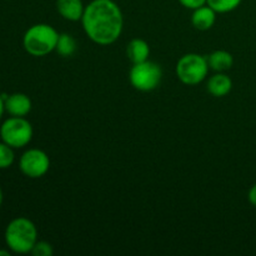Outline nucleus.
I'll use <instances>...</instances> for the list:
<instances>
[{
    "label": "nucleus",
    "instance_id": "obj_21",
    "mask_svg": "<svg viewBox=\"0 0 256 256\" xmlns=\"http://www.w3.org/2000/svg\"><path fill=\"white\" fill-rule=\"evenodd\" d=\"M0 256H10V252L6 250H0Z\"/></svg>",
    "mask_w": 256,
    "mask_h": 256
},
{
    "label": "nucleus",
    "instance_id": "obj_5",
    "mask_svg": "<svg viewBox=\"0 0 256 256\" xmlns=\"http://www.w3.org/2000/svg\"><path fill=\"white\" fill-rule=\"evenodd\" d=\"M32 126L25 118L12 116L5 120L0 126L2 142L12 146V149L24 148L32 142Z\"/></svg>",
    "mask_w": 256,
    "mask_h": 256
},
{
    "label": "nucleus",
    "instance_id": "obj_16",
    "mask_svg": "<svg viewBox=\"0 0 256 256\" xmlns=\"http://www.w3.org/2000/svg\"><path fill=\"white\" fill-rule=\"evenodd\" d=\"M15 160L14 150L12 146L5 144L4 142H0V169H8L12 165Z\"/></svg>",
    "mask_w": 256,
    "mask_h": 256
},
{
    "label": "nucleus",
    "instance_id": "obj_2",
    "mask_svg": "<svg viewBox=\"0 0 256 256\" xmlns=\"http://www.w3.org/2000/svg\"><path fill=\"white\" fill-rule=\"evenodd\" d=\"M5 242L12 252L28 254L38 242V230L34 222L26 218H15L5 229Z\"/></svg>",
    "mask_w": 256,
    "mask_h": 256
},
{
    "label": "nucleus",
    "instance_id": "obj_19",
    "mask_svg": "<svg viewBox=\"0 0 256 256\" xmlns=\"http://www.w3.org/2000/svg\"><path fill=\"white\" fill-rule=\"evenodd\" d=\"M248 199H249L250 204L256 208V184H254L250 188L249 192H248Z\"/></svg>",
    "mask_w": 256,
    "mask_h": 256
},
{
    "label": "nucleus",
    "instance_id": "obj_9",
    "mask_svg": "<svg viewBox=\"0 0 256 256\" xmlns=\"http://www.w3.org/2000/svg\"><path fill=\"white\" fill-rule=\"evenodd\" d=\"M215 20H216V12L209 6L208 4L198 8L192 12V26L198 30H209L214 26Z\"/></svg>",
    "mask_w": 256,
    "mask_h": 256
},
{
    "label": "nucleus",
    "instance_id": "obj_22",
    "mask_svg": "<svg viewBox=\"0 0 256 256\" xmlns=\"http://www.w3.org/2000/svg\"><path fill=\"white\" fill-rule=\"evenodd\" d=\"M2 200H4V194H2V188H0V206H2Z\"/></svg>",
    "mask_w": 256,
    "mask_h": 256
},
{
    "label": "nucleus",
    "instance_id": "obj_7",
    "mask_svg": "<svg viewBox=\"0 0 256 256\" xmlns=\"http://www.w3.org/2000/svg\"><path fill=\"white\" fill-rule=\"evenodd\" d=\"M20 172L30 179L44 176L50 168V159L45 152L40 149H29L19 160Z\"/></svg>",
    "mask_w": 256,
    "mask_h": 256
},
{
    "label": "nucleus",
    "instance_id": "obj_15",
    "mask_svg": "<svg viewBox=\"0 0 256 256\" xmlns=\"http://www.w3.org/2000/svg\"><path fill=\"white\" fill-rule=\"evenodd\" d=\"M242 0H206V4L219 14H225L238 9Z\"/></svg>",
    "mask_w": 256,
    "mask_h": 256
},
{
    "label": "nucleus",
    "instance_id": "obj_12",
    "mask_svg": "<svg viewBox=\"0 0 256 256\" xmlns=\"http://www.w3.org/2000/svg\"><path fill=\"white\" fill-rule=\"evenodd\" d=\"M149 44L142 39H132L126 46V56L132 64L146 62L149 59Z\"/></svg>",
    "mask_w": 256,
    "mask_h": 256
},
{
    "label": "nucleus",
    "instance_id": "obj_10",
    "mask_svg": "<svg viewBox=\"0 0 256 256\" xmlns=\"http://www.w3.org/2000/svg\"><path fill=\"white\" fill-rule=\"evenodd\" d=\"M58 12L69 22H79L84 14L85 6L82 0H56Z\"/></svg>",
    "mask_w": 256,
    "mask_h": 256
},
{
    "label": "nucleus",
    "instance_id": "obj_1",
    "mask_svg": "<svg viewBox=\"0 0 256 256\" xmlns=\"http://www.w3.org/2000/svg\"><path fill=\"white\" fill-rule=\"evenodd\" d=\"M82 24L89 39L99 45H110L122 35L124 18L114 0H92L85 6Z\"/></svg>",
    "mask_w": 256,
    "mask_h": 256
},
{
    "label": "nucleus",
    "instance_id": "obj_6",
    "mask_svg": "<svg viewBox=\"0 0 256 256\" xmlns=\"http://www.w3.org/2000/svg\"><path fill=\"white\" fill-rule=\"evenodd\" d=\"M162 78V70L159 64L154 62H138L132 64L129 79L132 86L139 92H152L159 86Z\"/></svg>",
    "mask_w": 256,
    "mask_h": 256
},
{
    "label": "nucleus",
    "instance_id": "obj_8",
    "mask_svg": "<svg viewBox=\"0 0 256 256\" xmlns=\"http://www.w3.org/2000/svg\"><path fill=\"white\" fill-rule=\"evenodd\" d=\"M32 110V100L26 94L15 92L5 98V112H9L12 116L24 118Z\"/></svg>",
    "mask_w": 256,
    "mask_h": 256
},
{
    "label": "nucleus",
    "instance_id": "obj_11",
    "mask_svg": "<svg viewBox=\"0 0 256 256\" xmlns=\"http://www.w3.org/2000/svg\"><path fill=\"white\" fill-rule=\"evenodd\" d=\"M232 89V82L224 72L212 75L208 82V92L215 98H222L229 94Z\"/></svg>",
    "mask_w": 256,
    "mask_h": 256
},
{
    "label": "nucleus",
    "instance_id": "obj_18",
    "mask_svg": "<svg viewBox=\"0 0 256 256\" xmlns=\"http://www.w3.org/2000/svg\"><path fill=\"white\" fill-rule=\"evenodd\" d=\"M179 2L182 5V6L186 8V9L195 10L198 9V8L206 4V0H179Z\"/></svg>",
    "mask_w": 256,
    "mask_h": 256
},
{
    "label": "nucleus",
    "instance_id": "obj_4",
    "mask_svg": "<svg viewBox=\"0 0 256 256\" xmlns=\"http://www.w3.org/2000/svg\"><path fill=\"white\" fill-rule=\"evenodd\" d=\"M176 76L185 85H198L204 82L209 72V62L208 58L202 55L190 52L182 55L178 62Z\"/></svg>",
    "mask_w": 256,
    "mask_h": 256
},
{
    "label": "nucleus",
    "instance_id": "obj_20",
    "mask_svg": "<svg viewBox=\"0 0 256 256\" xmlns=\"http://www.w3.org/2000/svg\"><path fill=\"white\" fill-rule=\"evenodd\" d=\"M4 112H5V99L2 95H0V119H2Z\"/></svg>",
    "mask_w": 256,
    "mask_h": 256
},
{
    "label": "nucleus",
    "instance_id": "obj_3",
    "mask_svg": "<svg viewBox=\"0 0 256 256\" xmlns=\"http://www.w3.org/2000/svg\"><path fill=\"white\" fill-rule=\"evenodd\" d=\"M59 32L49 24H35L25 32L22 45L32 56H45L55 52Z\"/></svg>",
    "mask_w": 256,
    "mask_h": 256
},
{
    "label": "nucleus",
    "instance_id": "obj_17",
    "mask_svg": "<svg viewBox=\"0 0 256 256\" xmlns=\"http://www.w3.org/2000/svg\"><path fill=\"white\" fill-rule=\"evenodd\" d=\"M30 254L34 256H52L54 254V249L48 242H36Z\"/></svg>",
    "mask_w": 256,
    "mask_h": 256
},
{
    "label": "nucleus",
    "instance_id": "obj_13",
    "mask_svg": "<svg viewBox=\"0 0 256 256\" xmlns=\"http://www.w3.org/2000/svg\"><path fill=\"white\" fill-rule=\"evenodd\" d=\"M208 62H209L210 69L215 70L218 72H224L226 70L232 69L234 64V58L229 52L225 50H215L214 52L208 56Z\"/></svg>",
    "mask_w": 256,
    "mask_h": 256
},
{
    "label": "nucleus",
    "instance_id": "obj_14",
    "mask_svg": "<svg viewBox=\"0 0 256 256\" xmlns=\"http://www.w3.org/2000/svg\"><path fill=\"white\" fill-rule=\"evenodd\" d=\"M76 49H78L76 40H75L72 35L66 34V32L59 34L55 52H56L62 58L72 56V55L75 54Z\"/></svg>",
    "mask_w": 256,
    "mask_h": 256
}]
</instances>
